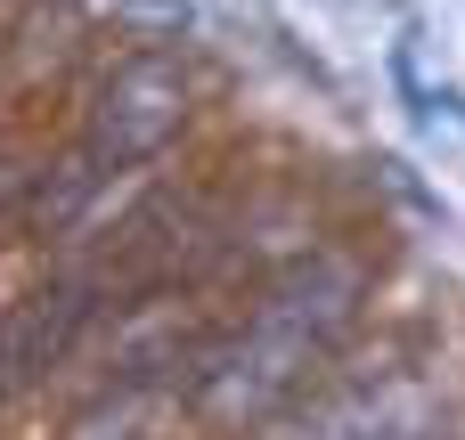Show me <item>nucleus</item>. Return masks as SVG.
<instances>
[{
	"label": "nucleus",
	"instance_id": "3",
	"mask_svg": "<svg viewBox=\"0 0 465 440\" xmlns=\"http://www.w3.org/2000/svg\"><path fill=\"white\" fill-rule=\"evenodd\" d=\"M82 327H90V278H49L25 302H8L0 310V408L49 384V367L74 351Z\"/></svg>",
	"mask_w": 465,
	"mask_h": 440
},
{
	"label": "nucleus",
	"instance_id": "2",
	"mask_svg": "<svg viewBox=\"0 0 465 440\" xmlns=\"http://www.w3.org/2000/svg\"><path fill=\"white\" fill-rule=\"evenodd\" d=\"M180 122H188V73L147 49V57H123L98 82V98H90V147L82 155L98 171H131V163L163 155L180 139Z\"/></svg>",
	"mask_w": 465,
	"mask_h": 440
},
{
	"label": "nucleus",
	"instance_id": "4",
	"mask_svg": "<svg viewBox=\"0 0 465 440\" xmlns=\"http://www.w3.org/2000/svg\"><path fill=\"white\" fill-rule=\"evenodd\" d=\"M98 8L123 16V24H139V33H188V24H196L188 0H98Z\"/></svg>",
	"mask_w": 465,
	"mask_h": 440
},
{
	"label": "nucleus",
	"instance_id": "1",
	"mask_svg": "<svg viewBox=\"0 0 465 440\" xmlns=\"http://www.w3.org/2000/svg\"><path fill=\"white\" fill-rule=\"evenodd\" d=\"M360 286H368L360 261H335V253L286 269V278L262 294V310L196 367V408H204L213 425H262V416H278V408L302 392V376L351 335Z\"/></svg>",
	"mask_w": 465,
	"mask_h": 440
}]
</instances>
